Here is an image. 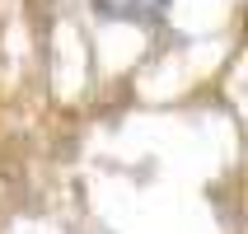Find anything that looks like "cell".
Instances as JSON below:
<instances>
[{
    "label": "cell",
    "mask_w": 248,
    "mask_h": 234,
    "mask_svg": "<svg viewBox=\"0 0 248 234\" xmlns=\"http://www.w3.org/2000/svg\"><path fill=\"white\" fill-rule=\"evenodd\" d=\"M94 5L98 19H108V24H159L169 10V0H89Z\"/></svg>",
    "instance_id": "cell-1"
}]
</instances>
